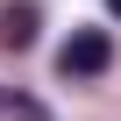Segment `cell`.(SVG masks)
<instances>
[{"label": "cell", "mask_w": 121, "mask_h": 121, "mask_svg": "<svg viewBox=\"0 0 121 121\" xmlns=\"http://www.w3.org/2000/svg\"><path fill=\"white\" fill-rule=\"evenodd\" d=\"M107 64H114V36L107 29H71V43L57 50V71L64 78H100Z\"/></svg>", "instance_id": "6da1fadb"}, {"label": "cell", "mask_w": 121, "mask_h": 121, "mask_svg": "<svg viewBox=\"0 0 121 121\" xmlns=\"http://www.w3.org/2000/svg\"><path fill=\"white\" fill-rule=\"evenodd\" d=\"M36 29H43V7H36V0H14V7L0 14V43H7V50H29Z\"/></svg>", "instance_id": "7a4b0ae2"}, {"label": "cell", "mask_w": 121, "mask_h": 121, "mask_svg": "<svg viewBox=\"0 0 121 121\" xmlns=\"http://www.w3.org/2000/svg\"><path fill=\"white\" fill-rule=\"evenodd\" d=\"M22 121H43V114H36V107H22Z\"/></svg>", "instance_id": "3957f363"}, {"label": "cell", "mask_w": 121, "mask_h": 121, "mask_svg": "<svg viewBox=\"0 0 121 121\" xmlns=\"http://www.w3.org/2000/svg\"><path fill=\"white\" fill-rule=\"evenodd\" d=\"M0 114H7V86H0Z\"/></svg>", "instance_id": "277c9868"}, {"label": "cell", "mask_w": 121, "mask_h": 121, "mask_svg": "<svg viewBox=\"0 0 121 121\" xmlns=\"http://www.w3.org/2000/svg\"><path fill=\"white\" fill-rule=\"evenodd\" d=\"M107 14H121V0H107Z\"/></svg>", "instance_id": "5b68a950"}]
</instances>
